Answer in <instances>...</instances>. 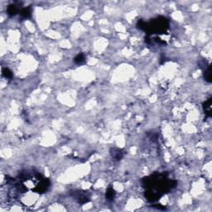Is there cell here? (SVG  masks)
Returning a JSON list of instances; mask_svg holds the SVG:
<instances>
[{
  "instance_id": "6da1fadb",
  "label": "cell",
  "mask_w": 212,
  "mask_h": 212,
  "mask_svg": "<svg viewBox=\"0 0 212 212\" xmlns=\"http://www.w3.org/2000/svg\"><path fill=\"white\" fill-rule=\"evenodd\" d=\"M143 185L148 189L145 196L148 201H154L158 200L166 191L171 190L176 187L175 181L168 180L166 176L162 174H155L153 176H148L143 179Z\"/></svg>"
},
{
  "instance_id": "7a4b0ae2",
  "label": "cell",
  "mask_w": 212,
  "mask_h": 212,
  "mask_svg": "<svg viewBox=\"0 0 212 212\" xmlns=\"http://www.w3.org/2000/svg\"><path fill=\"white\" fill-rule=\"evenodd\" d=\"M74 197H75L79 203L85 204L88 201H89V197L86 195V193L81 192V191H77V192L74 193Z\"/></svg>"
},
{
  "instance_id": "3957f363",
  "label": "cell",
  "mask_w": 212,
  "mask_h": 212,
  "mask_svg": "<svg viewBox=\"0 0 212 212\" xmlns=\"http://www.w3.org/2000/svg\"><path fill=\"white\" fill-rule=\"evenodd\" d=\"M211 101V98H210V99H208V100L203 104V110L204 112H205V115H206L208 118L211 117L212 116Z\"/></svg>"
},
{
  "instance_id": "277c9868",
  "label": "cell",
  "mask_w": 212,
  "mask_h": 212,
  "mask_svg": "<svg viewBox=\"0 0 212 212\" xmlns=\"http://www.w3.org/2000/svg\"><path fill=\"white\" fill-rule=\"evenodd\" d=\"M18 13H19V9H18V5H17L16 3L10 4L7 9V13L9 17H13L15 15H17Z\"/></svg>"
},
{
  "instance_id": "5b68a950",
  "label": "cell",
  "mask_w": 212,
  "mask_h": 212,
  "mask_svg": "<svg viewBox=\"0 0 212 212\" xmlns=\"http://www.w3.org/2000/svg\"><path fill=\"white\" fill-rule=\"evenodd\" d=\"M111 155L115 160L119 161V160L123 158V150L119 149V148H113V149H111Z\"/></svg>"
},
{
  "instance_id": "8992f818",
  "label": "cell",
  "mask_w": 212,
  "mask_h": 212,
  "mask_svg": "<svg viewBox=\"0 0 212 212\" xmlns=\"http://www.w3.org/2000/svg\"><path fill=\"white\" fill-rule=\"evenodd\" d=\"M20 15H21L22 18H24V19L29 18V17L32 16V8L31 7H27V8L22 9V10L20 11Z\"/></svg>"
},
{
  "instance_id": "52a82bcc",
  "label": "cell",
  "mask_w": 212,
  "mask_h": 212,
  "mask_svg": "<svg viewBox=\"0 0 212 212\" xmlns=\"http://www.w3.org/2000/svg\"><path fill=\"white\" fill-rule=\"evenodd\" d=\"M204 79L205 81H207L208 83H211V66L209 65L207 68L206 69V70L204 71Z\"/></svg>"
},
{
  "instance_id": "ba28073f",
  "label": "cell",
  "mask_w": 212,
  "mask_h": 212,
  "mask_svg": "<svg viewBox=\"0 0 212 212\" xmlns=\"http://www.w3.org/2000/svg\"><path fill=\"white\" fill-rule=\"evenodd\" d=\"M105 197L108 201H113L115 200V191L112 187H109V189L107 190V192L105 194Z\"/></svg>"
},
{
  "instance_id": "9c48e42d",
  "label": "cell",
  "mask_w": 212,
  "mask_h": 212,
  "mask_svg": "<svg viewBox=\"0 0 212 212\" xmlns=\"http://www.w3.org/2000/svg\"><path fill=\"white\" fill-rule=\"evenodd\" d=\"M74 62L76 65L84 64L85 62V56L83 53H80V54H78L74 58Z\"/></svg>"
},
{
  "instance_id": "30bf717a",
  "label": "cell",
  "mask_w": 212,
  "mask_h": 212,
  "mask_svg": "<svg viewBox=\"0 0 212 212\" xmlns=\"http://www.w3.org/2000/svg\"><path fill=\"white\" fill-rule=\"evenodd\" d=\"M2 75L7 79L13 78V72L8 68H3L2 69Z\"/></svg>"
}]
</instances>
